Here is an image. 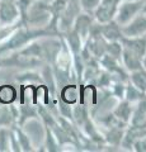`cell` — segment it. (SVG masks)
Here are the masks:
<instances>
[{
    "instance_id": "3957f363",
    "label": "cell",
    "mask_w": 146,
    "mask_h": 152,
    "mask_svg": "<svg viewBox=\"0 0 146 152\" xmlns=\"http://www.w3.org/2000/svg\"><path fill=\"white\" fill-rule=\"evenodd\" d=\"M123 0H101L98 8L94 10L93 17L98 23H107L113 20L116 17L117 9Z\"/></svg>"
},
{
    "instance_id": "d6986e66",
    "label": "cell",
    "mask_w": 146,
    "mask_h": 152,
    "mask_svg": "<svg viewBox=\"0 0 146 152\" xmlns=\"http://www.w3.org/2000/svg\"><path fill=\"white\" fill-rule=\"evenodd\" d=\"M90 115V110H89V107L85 103H76L73 105V121L79 128L81 127L85 121L88 119Z\"/></svg>"
},
{
    "instance_id": "9c48e42d",
    "label": "cell",
    "mask_w": 146,
    "mask_h": 152,
    "mask_svg": "<svg viewBox=\"0 0 146 152\" xmlns=\"http://www.w3.org/2000/svg\"><path fill=\"white\" fill-rule=\"evenodd\" d=\"M18 110H19V115H18V121H17L18 126L23 127L27 121H31V119H36V121L41 122L40 113H38V105L34 103H31V102L19 103L18 104Z\"/></svg>"
},
{
    "instance_id": "4fadbf2b",
    "label": "cell",
    "mask_w": 146,
    "mask_h": 152,
    "mask_svg": "<svg viewBox=\"0 0 146 152\" xmlns=\"http://www.w3.org/2000/svg\"><path fill=\"white\" fill-rule=\"evenodd\" d=\"M101 34L107 42L121 41V38L123 37L121 31V26L114 19L107 23H101Z\"/></svg>"
},
{
    "instance_id": "7402d4cb",
    "label": "cell",
    "mask_w": 146,
    "mask_h": 152,
    "mask_svg": "<svg viewBox=\"0 0 146 152\" xmlns=\"http://www.w3.org/2000/svg\"><path fill=\"white\" fill-rule=\"evenodd\" d=\"M45 145L43 147H46V148H43L45 151H48V152H59L61 151L60 148V145H59V142L57 140H56V137L54 134V132L51 131V128L48 126H45Z\"/></svg>"
},
{
    "instance_id": "1f68e13d",
    "label": "cell",
    "mask_w": 146,
    "mask_h": 152,
    "mask_svg": "<svg viewBox=\"0 0 146 152\" xmlns=\"http://www.w3.org/2000/svg\"><path fill=\"white\" fill-rule=\"evenodd\" d=\"M4 69V61H3V56H0V70Z\"/></svg>"
},
{
    "instance_id": "277c9868",
    "label": "cell",
    "mask_w": 146,
    "mask_h": 152,
    "mask_svg": "<svg viewBox=\"0 0 146 152\" xmlns=\"http://www.w3.org/2000/svg\"><path fill=\"white\" fill-rule=\"evenodd\" d=\"M99 65L103 70L108 71L109 74H112L114 77L122 80V81L127 83L130 79V74L126 71V69L122 66V64L118 60H116L114 57L109 56L108 53H104L99 58Z\"/></svg>"
},
{
    "instance_id": "d4e9b609",
    "label": "cell",
    "mask_w": 146,
    "mask_h": 152,
    "mask_svg": "<svg viewBox=\"0 0 146 152\" xmlns=\"http://www.w3.org/2000/svg\"><path fill=\"white\" fill-rule=\"evenodd\" d=\"M122 51H123V46H122L121 41L107 42V45H106V53H108V55L112 56V57H114V58L118 60L120 62H121Z\"/></svg>"
},
{
    "instance_id": "4316f807",
    "label": "cell",
    "mask_w": 146,
    "mask_h": 152,
    "mask_svg": "<svg viewBox=\"0 0 146 152\" xmlns=\"http://www.w3.org/2000/svg\"><path fill=\"white\" fill-rule=\"evenodd\" d=\"M10 151V127H0V152Z\"/></svg>"
},
{
    "instance_id": "484cf974",
    "label": "cell",
    "mask_w": 146,
    "mask_h": 152,
    "mask_svg": "<svg viewBox=\"0 0 146 152\" xmlns=\"http://www.w3.org/2000/svg\"><path fill=\"white\" fill-rule=\"evenodd\" d=\"M24 24L18 19L15 23H13V24H8V26H0V42H4L5 39H8L9 37H10L14 32H15L18 28L23 27Z\"/></svg>"
},
{
    "instance_id": "603a6c76",
    "label": "cell",
    "mask_w": 146,
    "mask_h": 152,
    "mask_svg": "<svg viewBox=\"0 0 146 152\" xmlns=\"http://www.w3.org/2000/svg\"><path fill=\"white\" fill-rule=\"evenodd\" d=\"M145 95H146V93L141 91V90L136 88L131 81H127V84H126V91H125V99L127 102H130L132 104H136V103H139L141 99L145 96Z\"/></svg>"
},
{
    "instance_id": "f1b7e54d",
    "label": "cell",
    "mask_w": 146,
    "mask_h": 152,
    "mask_svg": "<svg viewBox=\"0 0 146 152\" xmlns=\"http://www.w3.org/2000/svg\"><path fill=\"white\" fill-rule=\"evenodd\" d=\"M10 151H13V152H22L19 142H18V138H17L14 131L12 129V127H10Z\"/></svg>"
},
{
    "instance_id": "44dd1931",
    "label": "cell",
    "mask_w": 146,
    "mask_h": 152,
    "mask_svg": "<svg viewBox=\"0 0 146 152\" xmlns=\"http://www.w3.org/2000/svg\"><path fill=\"white\" fill-rule=\"evenodd\" d=\"M19 12V20L24 26H29V12L34 0H14Z\"/></svg>"
},
{
    "instance_id": "7c38bea8",
    "label": "cell",
    "mask_w": 146,
    "mask_h": 152,
    "mask_svg": "<svg viewBox=\"0 0 146 152\" xmlns=\"http://www.w3.org/2000/svg\"><path fill=\"white\" fill-rule=\"evenodd\" d=\"M18 115H19V110L15 103L10 105L0 104V127H12L15 124Z\"/></svg>"
},
{
    "instance_id": "ba28073f",
    "label": "cell",
    "mask_w": 146,
    "mask_h": 152,
    "mask_svg": "<svg viewBox=\"0 0 146 152\" xmlns=\"http://www.w3.org/2000/svg\"><path fill=\"white\" fill-rule=\"evenodd\" d=\"M94 17L93 14H89V13H85V12H81L76 17V19L74 20V24H73V28L75 32L78 33L80 36V38L84 41V43H85V41L88 39V36H89V32H90V28L94 23Z\"/></svg>"
},
{
    "instance_id": "4dcf8cb0",
    "label": "cell",
    "mask_w": 146,
    "mask_h": 152,
    "mask_svg": "<svg viewBox=\"0 0 146 152\" xmlns=\"http://www.w3.org/2000/svg\"><path fill=\"white\" fill-rule=\"evenodd\" d=\"M142 67L146 70V55L142 57Z\"/></svg>"
},
{
    "instance_id": "7a4b0ae2",
    "label": "cell",
    "mask_w": 146,
    "mask_h": 152,
    "mask_svg": "<svg viewBox=\"0 0 146 152\" xmlns=\"http://www.w3.org/2000/svg\"><path fill=\"white\" fill-rule=\"evenodd\" d=\"M145 0H123L117 9L114 20L122 27L128 23L134 17L142 13Z\"/></svg>"
},
{
    "instance_id": "83f0119b",
    "label": "cell",
    "mask_w": 146,
    "mask_h": 152,
    "mask_svg": "<svg viewBox=\"0 0 146 152\" xmlns=\"http://www.w3.org/2000/svg\"><path fill=\"white\" fill-rule=\"evenodd\" d=\"M99 3H101V0H80V7H81L83 12L93 14L94 10L99 5Z\"/></svg>"
},
{
    "instance_id": "6da1fadb",
    "label": "cell",
    "mask_w": 146,
    "mask_h": 152,
    "mask_svg": "<svg viewBox=\"0 0 146 152\" xmlns=\"http://www.w3.org/2000/svg\"><path fill=\"white\" fill-rule=\"evenodd\" d=\"M56 32H54L48 26L34 27V26H23L13 33V34L5 39L4 42H0V56L9 55L12 52H15L18 50L26 47L32 41L38 39L42 37H59Z\"/></svg>"
},
{
    "instance_id": "d6a6232c",
    "label": "cell",
    "mask_w": 146,
    "mask_h": 152,
    "mask_svg": "<svg viewBox=\"0 0 146 152\" xmlns=\"http://www.w3.org/2000/svg\"><path fill=\"white\" fill-rule=\"evenodd\" d=\"M142 13L146 14V0H145V3H144V8H142Z\"/></svg>"
},
{
    "instance_id": "e0dca14e",
    "label": "cell",
    "mask_w": 146,
    "mask_h": 152,
    "mask_svg": "<svg viewBox=\"0 0 146 152\" xmlns=\"http://www.w3.org/2000/svg\"><path fill=\"white\" fill-rule=\"evenodd\" d=\"M125 129H126V128H120V127L107 128L106 133L103 134V137H104L106 146L120 147L121 142H122V138H123V134H125Z\"/></svg>"
},
{
    "instance_id": "2e32d148",
    "label": "cell",
    "mask_w": 146,
    "mask_h": 152,
    "mask_svg": "<svg viewBox=\"0 0 146 152\" xmlns=\"http://www.w3.org/2000/svg\"><path fill=\"white\" fill-rule=\"evenodd\" d=\"M18 102V89L13 84L0 85V104L10 105Z\"/></svg>"
},
{
    "instance_id": "9a60e30c",
    "label": "cell",
    "mask_w": 146,
    "mask_h": 152,
    "mask_svg": "<svg viewBox=\"0 0 146 152\" xmlns=\"http://www.w3.org/2000/svg\"><path fill=\"white\" fill-rule=\"evenodd\" d=\"M134 109H135V107H132V103H130V102H127L126 99H123V100H118V103H117L116 108L112 110V113L114 114L120 121L126 123V124H128L131 117H132Z\"/></svg>"
},
{
    "instance_id": "52a82bcc",
    "label": "cell",
    "mask_w": 146,
    "mask_h": 152,
    "mask_svg": "<svg viewBox=\"0 0 146 152\" xmlns=\"http://www.w3.org/2000/svg\"><path fill=\"white\" fill-rule=\"evenodd\" d=\"M146 136V127H139V126H132L128 124L125 129L123 138L121 142V148L127 150V151H132L134 143L139 138H142Z\"/></svg>"
},
{
    "instance_id": "30bf717a",
    "label": "cell",
    "mask_w": 146,
    "mask_h": 152,
    "mask_svg": "<svg viewBox=\"0 0 146 152\" xmlns=\"http://www.w3.org/2000/svg\"><path fill=\"white\" fill-rule=\"evenodd\" d=\"M121 43L125 48L134 52L139 57H142L146 55V36H139V37H122Z\"/></svg>"
},
{
    "instance_id": "f546056e",
    "label": "cell",
    "mask_w": 146,
    "mask_h": 152,
    "mask_svg": "<svg viewBox=\"0 0 146 152\" xmlns=\"http://www.w3.org/2000/svg\"><path fill=\"white\" fill-rule=\"evenodd\" d=\"M132 151L135 152H146V136L142 138H139L137 141L134 143Z\"/></svg>"
},
{
    "instance_id": "ffe728a7",
    "label": "cell",
    "mask_w": 146,
    "mask_h": 152,
    "mask_svg": "<svg viewBox=\"0 0 146 152\" xmlns=\"http://www.w3.org/2000/svg\"><path fill=\"white\" fill-rule=\"evenodd\" d=\"M12 129L14 131V133H15L22 152H32V151H34L33 145H32V142H31V138L28 137L27 133L23 131V128L21 126H18L15 123V124L12 126Z\"/></svg>"
},
{
    "instance_id": "5bb4252c",
    "label": "cell",
    "mask_w": 146,
    "mask_h": 152,
    "mask_svg": "<svg viewBox=\"0 0 146 152\" xmlns=\"http://www.w3.org/2000/svg\"><path fill=\"white\" fill-rule=\"evenodd\" d=\"M121 64L128 74L139 69H142V58L139 57L137 55H135L134 52H131L130 50L125 48V47H123L122 56H121Z\"/></svg>"
},
{
    "instance_id": "5b68a950",
    "label": "cell",
    "mask_w": 146,
    "mask_h": 152,
    "mask_svg": "<svg viewBox=\"0 0 146 152\" xmlns=\"http://www.w3.org/2000/svg\"><path fill=\"white\" fill-rule=\"evenodd\" d=\"M122 34L125 37L146 36V14L140 13L134 17L128 23L121 27Z\"/></svg>"
},
{
    "instance_id": "8992f818",
    "label": "cell",
    "mask_w": 146,
    "mask_h": 152,
    "mask_svg": "<svg viewBox=\"0 0 146 152\" xmlns=\"http://www.w3.org/2000/svg\"><path fill=\"white\" fill-rule=\"evenodd\" d=\"M19 19V12L14 0L0 1V26L13 24Z\"/></svg>"
},
{
    "instance_id": "cb8c5ba5",
    "label": "cell",
    "mask_w": 146,
    "mask_h": 152,
    "mask_svg": "<svg viewBox=\"0 0 146 152\" xmlns=\"http://www.w3.org/2000/svg\"><path fill=\"white\" fill-rule=\"evenodd\" d=\"M128 81L132 83L136 88L141 90V91L146 93V70L142 67V69H139L136 71L130 72Z\"/></svg>"
},
{
    "instance_id": "ac0fdd59",
    "label": "cell",
    "mask_w": 146,
    "mask_h": 152,
    "mask_svg": "<svg viewBox=\"0 0 146 152\" xmlns=\"http://www.w3.org/2000/svg\"><path fill=\"white\" fill-rule=\"evenodd\" d=\"M17 83L19 84H42L43 83V77L42 74L37 72L33 69H26L22 72L17 74L14 77Z\"/></svg>"
},
{
    "instance_id": "8fae6325",
    "label": "cell",
    "mask_w": 146,
    "mask_h": 152,
    "mask_svg": "<svg viewBox=\"0 0 146 152\" xmlns=\"http://www.w3.org/2000/svg\"><path fill=\"white\" fill-rule=\"evenodd\" d=\"M57 98L61 102L69 104V105H74V104L79 103L80 100V88L76 83H69L64 85L60 89L57 94Z\"/></svg>"
}]
</instances>
